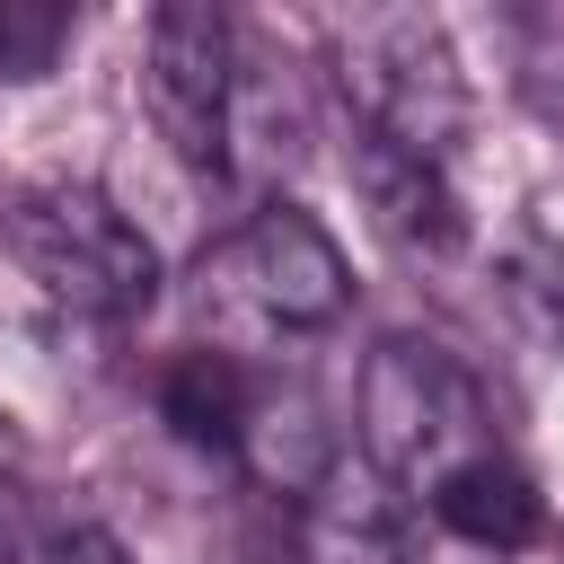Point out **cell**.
<instances>
[{
    "instance_id": "6da1fadb",
    "label": "cell",
    "mask_w": 564,
    "mask_h": 564,
    "mask_svg": "<svg viewBox=\"0 0 564 564\" xmlns=\"http://www.w3.org/2000/svg\"><path fill=\"white\" fill-rule=\"evenodd\" d=\"M0 273L62 326H123L159 300V247L97 185H26L0 203Z\"/></svg>"
},
{
    "instance_id": "7a4b0ae2",
    "label": "cell",
    "mask_w": 564,
    "mask_h": 564,
    "mask_svg": "<svg viewBox=\"0 0 564 564\" xmlns=\"http://www.w3.org/2000/svg\"><path fill=\"white\" fill-rule=\"evenodd\" d=\"M326 62H335V88L352 106V132L449 167L458 132H467V70H458V44L432 9H352V18H335Z\"/></svg>"
},
{
    "instance_id": "3957f363",
    "label": "cell",
    "mask_w": 564,
    "mask_h": 564,
    "mask_svg": "<svg viewBox=\"0 0 564 564\" xmlns=\"http://www.w3.org/2000/svg\"><path fill=\"white\" fill-rule=\"evenodd\" d=\"M494 449V405L485 379L432 344V335H388L361 361V467H379L397 494H432L449 467Z\"/></svg>"
},
{
    "instance_id": "277c9868",
    "label": "cell",
    "mask_w": 564,
    "mask_h": 564,
    "mask_svg": "<svg viewBox=\"0 0 564 564\" xmlns=\"http://www.w3.org/2000/svg\"><path fill=\"white\" fill-rule=\"evenodd\" d=\"M344 308H352L344 247L282 194L256 203V220L203 256V317H247L256 335H326Z\"/></svg>"
},
{
    "instance_id": "5b68a950",
    "label": "cell",
    "mask_w": 564,
    "mask_h": 564,
    "mask_svg": "<svg viewBox=\"0 0 564 564\" xmlns=\"http://www.w3.org/2000/svg\"><path fill=\"white\" fill-rule=\"evenodd\" d=\"M229 79H238V26H229V9H212V0H167V9L150 18V70H141V88H150V115H159V132L176 141V159L203 167V176H220Z\"/></svg>"
},
{
    "instance_id": "8992f818",
    "label": "cell",
    "mask_w": 564,
    "mask_h": 564,
    "mask_svg": "<svg viewBox=\"0 0 564 564\" xmlns=\"http://www.w3.org/2000/svg\"><path fill=\"white\" fill-rule=\"evenodd\" d=\"M291 538H300V564H414L405 494L361 458H335L326 485L291 502Z\"/></svg>"
},
{
    "instance_id": "52a82bcc",
    "label": "cell",
    "mask_w": 564,
    "mask_h": 564,
    "mask_svg": "<svg viewBox=\"0 0 564 564\" xmlns=\"http://www.w3.org/2000/svg\"><path fill=\"white\" fill-rule=\"evenodd\" d=\"M308 159V115H300V79L291 62H273L264 44L238 35V79H229V115H220V176H247L264 203L273 185Z\"/></svg>"
},
{
    "instance_id": "ba28073f",
    "label": "cell",
    "mask_w": 564,
    "mask_h": 564,
    "mask_svg": "<svg viewBox=\"0 0 564 564\" xmlns=\"http://www.w3.org/2000/svg\"><path fill=\"white\" fill-rule=\"evenodd\" d=\"M335 458H344V441H335L326 405H317L300 379H282V388H256V397H247V423H238V467H247L264 494L308 502V494L326 485V467H335Z\"/></svg>"
},
{
    "instance_id": "9c48e42d",
    "label": "cell",
    "mask_w": 564,
    "mask_h": 564,
    "mask_svg": "<svg viewBox=\"0 0 564 564\" xmlns=\"http://www.w3.org/2000/svg\"><path fill=\"white\" fill-rule=\"evenodd\" d=\"M352 185L370 194V212H379V229H388L397 247L449 256V247L467 238L458 185H449V167H432V159H405V150H388V141L352 132Z\"/></svg>"
},
{
    "instance_id": "30bf717a",
    "label": "cell",
    "mask_w": 564,
    "mask_h": 564,
    "mask_svg": "<svg viewBox=\"0 0 564 564\" xmlns=\"http://www.w3.org/2000/svg\"><path fill=\"white\" fill-rule=\"evenodd\" d=\"M432 520H441L449 538L485 546V555H511V546H529V538L546 529V502H538L529 467H511L502 449H485V458H467V467H449V476L432 485Z\"/></svg>"
},
{
    "instance_id": "8fae6325",
    "label": "cell",
    "mask_w": 564,
    "mask_h": 564,
    "mask_svg": "<svg viewBox=\"0 0 564 564\" xmlns=\"http://www.w3.org/2000/svg\"><path fill=\"white\" fill-rule=\"evenodd\" d=\"M247 370L229 352H176L167 379H159V414L176 423V441L194 449H238V423H247Z\"/></svg>"
},
{
    "instance_id": "7c38bea8",
    "label": "cell",
    "mask_w": 564,
    "mask_h": 564,
    "mask_svg": "<svg viewBox=\"0 0 564 564\" xmlns=\"http://www.w3.org/2000/svg\"><path fill=\"white\" fill-rule=\"evenodd\" d=\"M70 9L62 0H0V79H18V88H35V79H53V62L70 53Z\"/></svg>"
},
{
    "instance_id": "4fadbf2b",
    "label": "cell",
    "mask_w": 564,
    "mask_h": 564,
    "mask_svg": "<svg viewBox=\"0 0 564 564\" xmlns=\"http://www.w3.org/2000/svg\"><path fill=\"white\" fill-rule=\"evenodd\" d=\"M520 97H529L546 123H564V9L520 18Z\"/></svg>"
},
{
    "instance_id": "5bb4252c",
    "label": "cell",
    "mask_w": 564,
    "mask_h": 564,
    "mask_svg": "<svg viewBox=\"0 0 564 564\" xmlns=\"http://www.w3.org/2000/svg\"><path fill=\"white\" fill-rule=\"evenodd\" d=\"M0 564H35V485L9 414H0Z\"/></svg>"
},
{
    "instance_id": "9a60e30c",
    "label": "cell",
    "mask_w": 564,
    "mask_h": 564,
    "mask_svg": "<svg viewBox=\"0 0 564 564\" xmlns=\"http://www.w3.org/2000/svg\"><path fill=\"white\" fill-rule=\"evenodd\" d=\"M44 564H132V555H123V546H115L106 529H70V538H62V546H53Z\"/></svg>"
}]
</instances>
